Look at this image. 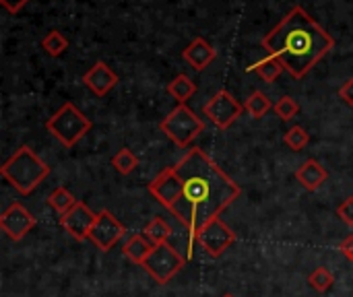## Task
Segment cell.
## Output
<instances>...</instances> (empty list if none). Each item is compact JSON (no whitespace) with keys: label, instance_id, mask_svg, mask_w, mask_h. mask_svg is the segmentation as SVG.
<instances>
[{"label":"cell","instance_id":"9a60e30c","mask_svg":"<svg viewBox=\"0 0 353 297\" xmlns=\"http://www.w3.org/2000/svg\"><path fill=\"white\" fill-rule=\"evenodd\" d=\"M296 180H298L308 192H316V190L323 188L325 182L329 180V172H327L316 159H306V161L296 170Z\"/></svg>","mask_w":353,"mask_h":297},{"label":"cell","instance_id":"83f0119b","mask_svg":"<svg viewBox=\"0 0 353 297\" xmlns=\"http://www.w3.org/2000/svg\"><path fill=\"white\" fill-rule=\"evenodd\" d=\"M339 97L345 105L353 107V76H350L341 87H339Z\"/></svg>","mask_w":353,"mask_h":297},{"label":"cell","instance_id":"4dcf8cb0","mask_svg":"<svg viewBox=\"0 0 353 297\" xmlns=\"http://www.w3.org/2000/svg\"><path fill=\"white\" fill-rule=\"evenodd\" d=\"M221 297H236V296H232V294H225V296H221Z\"/></svg>","mask_w":353,"mask_h":297},{"label":"cell","instance_id":"cb8c5ba5","mask_svg":"<svg viewBox=\"0 0 353 297\" xmlns=\"http://www.w3.org/2000/svg\"><path fill=\"white\" fill-rule=\"evenodd\" d=\"M112 165L118 174L128 176L139 167V157L130 151V149H120L114 157H112Z\"/></svg>","mask_w":353,"mask_h":297},{"label":"cell","instance_id":"2e32d148","mask_svg":"<svg viewBox=\"0 0 353 297\" xmlns=\"http://www.w3.org/2000/svg\"><path fill=\"white\" fill-rule=\"evenodd\" d=\"M153 248H155V244L151 240H147L145 234H132L126 238L122 252L132 265H143L147 260V256L153 252Z\"/></svg>","mask_w":353,"mask_h":297},{"label":"cell","instance_id":"30bf717a","mask_svg":"<svg viewBox=\"0 0 353 297\" xmlns=\"http://www.w3.org/2000/svg\"><path fill=\"white\" fill-rule=\"evenodd\" d=\"M147 188H149V194H151L159 205H163L168 211H172V209L176 207V203L180 201V196H182V180H180V176L176 174L174 165L161 170V172L149 182Z\"/></svg>","mask_w":353,"mask_h":297},{"label":"cell","instance_id":"4316f807","mask_svg":"<svg viewBox=\"0 0 353 297\" xmlns=\"http://www.w3.org/2000/svg\"><path fill=\"white\" fill-rule=\"evenodd\" d=\"M337 217L345 223L353 227V196H347L343 203L337 205Z\"/></svg>","mask_w":353,"mask_h":297},{"label":"cell","instance_id":"44dd1931","mask_svg":"<svg viewBox=\"0 0 353 297\" xmlns=\"http://www.w3.org/2000/svg\"><path fill=\"white\" fill-rule=\"evenodd\" d=\"M79 201L72 196V192L70 190H66L64 186H58V188H54L52 190V194L48 196V205L62 217V215H66L74 205H77Z\"/></svg>","mask_w":353,"mask_h":297},{"label":"cell","instance_id":"7c38bea8","mask_svg":"<svg viewBox=\"0 0 353 297\" xmlns=\"http://www.w3.org/2000/svg\"><path fill=\"white\" fill-rule=\"evenodd\" d=\"M95 217L97 213H93L83 201H79L66 215L60 217V225L68 236L83 242V240H89V232L95 223Z\"/></svg>","mask_w":353,"mask_h":297},{"label":"cell","instance_id":"484cf974","mask_svg":"<svg viewBox=\"0 0 353 297\" xmlns=\"http://www.w3.org/2000/svg\"><path fill=\"white\" fill-rule=\"evenodd\" d=\"M273 112H275L283 122H292V120L300 114V103H298L294 97L283 95L281 99H277V101H275Z\"/></svg>","mask_w":353,"mask_h":297},{"label":"cell","instance_id":"d6986e66","mask_svg":"<svg viewBox=\"0 0 353 297\" xmlns=\"http://www.w3.org/2000/svg\"><path fill=\"white\" fill-rule=\"evenodd\" d=\"M273 101L263 93V91H259V89H254L250 95H248V99L244 101V110L254 118V120H261V118H265L271 110H273Z\"/></svg>","mask_w":353,"mask_h":297},{"label":"cell","instance_id":"8992f818","mask_svg":"<svg viewBox=\"0 0 353 297\" xmlns=\"http://www.w3.org/2000/svg\"><path fill=\"white\" fill-rule=\"evenodd\" d=\"M184 265H186V256L174 244L165 242V244H157L141 267L155 283L165 285L184 269Z\"/></svg>","mask_w":353,"mask_h":297},{"label":"cell","instance_id":"277c9868","mask_svg":"<svg viewBox=\"0 0 353 297\" xmlns=\"http://www.w3.org/2000/svg\"><path fill=\"white\" fill-rule=\"evenodd\" d=\"M93 128V122L72 103H62L54 116L46 122V130L66 149L74 147L89 130Z\"/></svg>","mask_w":353,"mask_h":297},{"label":"cell","instance_id":"ffe728a7","mask_svg":"<svg viewBox=\"0 0 353 297\" xmlns=\"http://www.w3.org/2000/svg\"><path fill=\"white\" fill-rule=\"evenodd\" d=\"M250 70H252V72H256L265 83H275V81H277V76H279L285 68L281 66V62H279L277 58L267 56V58H263V60L254 62V64L250 66Z\"/></svg>","mask_w":353,"mask_h":297},{"label":"cell","instance_id":"ba28073f","mask_svg":"<svg viewBox=\"0 0 353 297\" xmlns=\"http://www.w3.org/2000/svg\"><path fill=\"white\" fill-rule=\"evenodd\" d=\"M124 236H126L124 223L120 219H116V215H112V211H108V209H101L97 213L95 223L89 232V240L101 252H110Z\"/></svg>","mask_w":353,"mask_h":297},{"label":"cell","instance_id":"5b68a950","mask_svg":"<svg viewBox=\"0 0 353 297\" xmlns=\"http://www.w3.org/2000/svg\"><path fill=\"white\" fill-rule=\"evenodd\" d=\"M159 128L176 147L186 149L201 132H205V122L186 103H178L159 122Z\"/></svg>","mask_w":353,"mask_h":297},{"label":"cell","instance_id":"ac0fdd59","mask_svg":"<svg viewBox=\"0 0 353 297\" xmlns=\"http://www.w3.org/2000/svg\"><path fill=\"white\" fill-rule=\"evenodd\" d=\"M143 234H145L147 240H151L157 246V244H165V242H170L174 238V227L163 217H155L145 225Z\"/></svg>","mask_w":353,"mask_h":297},{"label":"cell","instance_id":"e0dca14e","mask_svg":"<svg viewBox=\"0 0 353 297\" xmlns=\"http://www.w3.org/2000/svg\"><path fill=\"white\" fill-rule=\"evenodd\" d=\"M168 93H170L178 103H186V101L196 93V83H194L188 74L180 72V74H176V76L172 79V83L168 85Z\"/></svg>","mask_w":353,"mask_h":297},{"label":"cell","instance_id":"8fae6325","mask_svg":"<svg viewBox=\"0 0 353 297\" xmlns=\"http://www.w3.org/2000/svg\"><path fill=\"white\" fill-rule=\"evenodd\" d=\"M35 217L27 211V207L25 205H21V203H10L6 209H4V213L0 215V227H2V232L12 240V242H21L23 238H27L31 232H33V227H35Z\"/></svg>","mask_w":353,"mask_h":297},{"label":"cell","instance_id":"7402d4cb","mask_svg":"<svg viewBox=\"0 0 353 297\" xmlns=\"http://www.w3.org/2000/svg\"><path fill=\"white\" fill-rule=\"evenodd\" d=\"M41 48H43V52H46L48 56L58 58V56H62V54L66 52V48H68V39L64 37V33H62V31L52 29V31L41 39Z\"/></svg>","mask_w":353,"mask_h":297},{"label":"cell","instance_id":"d4e9b609","mask_svg":"<svg viewBox=\"0 0 353 297\" xmlns=\"http://www.w3.org/2000/svg\"><path fill=\"white\" fill-rule=\"evenodd\" d=\"M283 141H285V145H288L292 151L300 153V151H304V149L308 147V143H310V134H308V130H306V128H302V126H292V128L285 132Z\"/></svg>","mask_w":353,"mask_h":297},{"label":"cell","instance_id":"52a82bcc","mask_svg":"<svg viewBox=\"0 0 353 297\" xmlns=\"http://www.w3.org/2000/svg\"><path fill=\"white\" fill-rule=\"evenodd\" d=\"M244 112V105L225 89L217 91L205 105H203V114L219 128L225 130L230 128Z\"/></svg>","mask_w":353,"mask_h":297},{"label":"cell","instance_id":"6da1fadb","mask_svg":"<svg viewBox=\"0 0 353 297\" xmlns=\"http://www.w3.org/2000/svg\"><path fill=\"white\" fill-rule=\"evenodd\" d=\"M174 170L182 180V196L170 215L192 236L242 194V188L203 149H190Z\"/></svg>","mask_w":353,"mask_h":297},{"label":"cell","instance_id":"f546056e","mask_svg":"<svg viewBox=\"0 0 353 297\" xmlns=\"http://www.w3.org/2000/svg\"><path fill=\"white\" fill-rule=\"evenodd\" d=\"M339 250H341V254H343L350 263H353V236H347V238L341 242Z\"/></svg>","mask_w":353,"mask_h":297},{"label":"cell","instance_id":"f1b7e54d","mask_svg":"<svg viewBox=\"0 0 353 297\" xmlns=\"http://www.w3.org/2000/svg\"><path fill=\"white\" fill-rule=\"evenodd\" d=\"M0 4H2L4 10H8L10 14H17V12H21V10L29 4V0H0Z\"/></svg>","mask_w":353,"mask_h":297},{"label":"cell","instance_id":"7a4b0ae2","mask_svg":"<svg viewBox=\"0 0 353 297\" xmlns=\"http://www.w3.org/2000/svg\"><path fill=\"white\" fill-rule=\"evenodd\" d=\"M263 48L294 79H304L335 48V39L302 6H294L265 35Z\"/></svg>","mask_w":353,"mask_h":297},{"label":"cell","instance_id":"5bb4252c","mask_svg":"<svg viewBox=\"0 0 353 297\" xmlns=\"http://www.w3.org/2000/svg\"><path fill=\"white\" fill-rule=\"evenodd\" d=\"M182 58H184L196 72H201V70H205V68L217 58V52H215V48H213L205 37H196V39H192V41L186 45V50L182 52Z\"/></svg>","mask_w":353,"mask_h":297},{"label":"cell","instance_id":"4fadbf2b","mask_svg":"<svg viewBox=\"0 0 353 297\" xmlns=\"http://www.w3.org/2000/svg\"><path fill=\"white\" fill-rule=\"evenodd\" d=\"M118 74L105 64V62H95L85 74H83V85L97 97H105L116 85H118Z\"/></svg>","mask_w":353,"mask_h":297},{"label":"cell","instance_id":"603a6c76","mask_svg":"<svg viewBox=\"0 0 353 297\" xmlns=\"http://www.w3.org/2000/svg\"><path fill=\"white\" fill-rule=\"evenodd\" d=\"M308 285L319 291V294H327L333 289L335 285V275L327 269V267H316L310 275H308Z\"/></svg>","mask_w":353,"mask_h":297},{"label":"cell","instance_id":"3957f363","mask_svg":"<svg viewBox=\"0 0 353 297\" xmlns=\"http://www.w3.org/2000/svg\"><path fill=\"white\" fill-rule=\"evenodd\" d=\"M0 174L19 194L27 196L50 176V165L31 147L23 145L4 161Z\"/></svg>","mask_w":353,"mask_h":297},{"label":"cell","instance_id":"9c48e42d","mask_svg":"<svg viewBox=\"0 0 353 297\" xmlns=\"http://www.w3.org/2000/svg\"><path fill=\"white\" fill-rule=\"evenodd\" d=\"M236 242V234L232 232V227H228L219 217L209 221L199 234H196V244L211 256V258H219L223 256Z\"/></svg>","mask_w":353,"mask_h":297}]
</instances>
